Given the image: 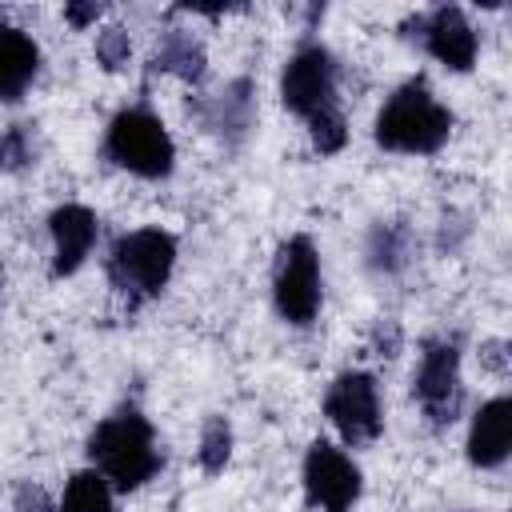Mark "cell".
I'll list each match as a JSON object with an SVG mask.
<instances>
[{"instance_id":"obj_1","label":"cell","mask_w":512,"mask_h":512,"mask_svg":"<svg viewBox=\"0 0 512 512\" xmlns=\"http://www.w3.org/2000/svg\"><path fill=\"white\" fill-rule=\"evenodd\" d=\"M452 136V112L432 96L424 80L400 84L376 116V144L384 152L432 156Z\"/></svg>"},{"instance_id":"obj_2","label":"cell","mask_w":512,"mask_h":512,"mask_svg":"<svg viewBox=\"0 0 512 512\" xmlns=\"http://www.w3.org/2000/svg\"><path fill=\"white\" fill-rule=\"evenodd\" d=\"M88 456H92L96 472L104 480H112L120 492H132L160 472L152 424L136 408H124V412L100 420L96 432L88 436Z\"/></svg>"},{"instance_id":"obj_3","label":"cell","mask_w":512,"mask_h":512,"mask_svg":"<svg viewBox=\"0 0 512 512\" xmlns=\"http://www.w3.org/2000/svg\"><path fill=\"white\" fill-rule=\"evenodd\" d=\"M176 264V236L164 228H136L120 236L108 252V280L128 304L156 296Z\"/></svg>"},{"instance_id":"obj_4","label":"cell","mask_w":512,"mask_h":512,"mask_svg":"<svg viewBox=\"0 0 512 512\" xmlns=\"http://www.w3.org/2000/svg\"><path fill=\"white\" fill-rule=\"evenodd\" d=\"M104 152H108L112 164H120V168H128L132 176H144V180L168 176L172 160H176V144H172L168 128L148 108L116 112L112 124H108V136H104Z\"/></svg>"},{"instance_id":"obj_5","label":"cell","mask_w":512,"mask_h":512,"mask_svg":"<svg viewBox=\"0 0 512 512\" xmlns=\"http://www.w3.org/2000/svg\"><path fill=\"white\" fill-rule=\"evenodd\" d=\"M272 300H276V312L296 328L316 320V312H320V252H316L312 236H292L280 244V256L272 268Z\"/></svg>"},{"instance_id":"obj_6","label":"cell","mask_w":512,"mask_h":512,"mask_svg":"<svg viewBox=\"0 0 512 512\" xmlns=\"http://www.w3.org/2000/svg\"><path fill=\"white\" fill-rule=\"evenodd\" d=\"M280 100L304 120L336 112V60L324 44H300L292 52L280 72Z\"/></svg>"},{"instance_id":"obj_7","label":"cell","mask_w":512,"mask_h":512,"mask_svg":"<svg viewBox=\"0 0 512 512\" xmlns=\"http://www.w3.org/2000/svg\"><path fill=\"white\" fill-rule=\"evenodd\" d=\"M324 416L336 424V432L344 436V444L360 448L372 444L384 428V412H380V392L376 380L368 372H344L332 380L328 396H324Z\"/></svg>"},{"instance_id":"obj_8","label":"cell","mask_w":512,"mask_h":512,"mask_svg":"<svg viewBox=\"0 0 512 512\" xmlns=\"http://www.w3.org/2000/svg\"><path fill=\"white\" fill-rule=\"evenodd\" d=\"M412 392L432 424H452L460 416V348L456 340H428L420 352V368L412 376Z\"/></svg>"},{"instance_id":"obj_9","label":"cell","mask_w":512,"mask_h":512,"mask_svg":"<svg viewBox=\"0 0 512 512\" xmlns=\"http://www.w3.org/2000/svg\"><path fill=\"white\" fill-rule=\"evenodd\" d=\"M304 492L320 512H348L360 500V468L328 440H316L304 456Z\"/></svg>"},{"instance_id":"obj_10","label":"cell","mask_w":512,"mask_h":512,"mask_svg":"<svg viewBox=\"0 0 512 512\" xmlns=\"http://www.w3.org/2000/svg\"><path fill=\"white\" fill-rule=\"evenodd\" d=\"M416 28H420V36H424V48H428L444 68L468 72V68L476 64L480 40H476L468 16H464L456 4H444V8H436L432 16H420Z\"/></svg>"},{"instance_id":"obj_11","label":"cell","mask_w":512,"mask_h":512,"mask_svg":"<svg viewBox=\"0 0 512 512\" xmlns=\"http://www.w3.org/2000/svg\"><path fill=\"white\" fill-rule=\"evenodd\" d=\"M48 228H52V248H56L52 276H72L96 244V212L84 204H60L48 216Z\"/></svg>"},{"instance_id":"obj_12","label":"cell","mask_w":512,"mask_h":512,"mask_svg":"<svg viewBox=\"0 0 512 512\" xmlns=\"http://www.w3.org/2000/svg\"><path fill=\"white\" fill-rule=\"evenodd\" d=\"M512 448V400L496 396L472 416L468 432V460L476 468H500Z\"/></svg>"},{"instance_id":"obj_13","label":"cell","mask_w":512,"mask_h":512,"mask_svg":"<svg viewBox=\"0 0 512 512\" xmlns=\"http://www.w3.org/2000/svg\"><path fill=\"white\" fill-rule=\"evenodd\" d=\"M40 68V48L28 32L0 20V100H20Z\"/></svg>"},{"instance_id":"obj_14","label":"cell","mask_w":512,"mask_h":512,"mask_svg":"<svg viewBox=\"0 0 512 512\" xmlns=\"http://www.w3.org/2000/svg\"><path fill=\"white\" fill-rule=\"evenodd\" d=\"M204 64H208L204 48H200V40L192 32H184V28L160 32V40L152 48V68L156 72H172V76H180L188 84H200L204 80Z\"/></svg>"},{"instance_id":"obj_15","label":"cell","mask_w":512,"mask_h":512,"mask_svg":"<svg viewBox=\"0 0 512 512\" xmlns=\"http://www.w3.org/2000/svg\"><path fill=\"white\" fill-rule=\"evenodd\" d=\"M252 84L248 80H232L216 100H212V116H208V124L220 132V136H228L232 144L252 128Z\"/></svg>"},{"instance_id":"obj_16","label":"cell","mask_w":512,"mask_h":512,"mask_svg":"<svg viewBox=\"0 0 512 512\" xmlns=\"http://www.w3.org/2000/svg\"><path fill=\"white\" fill-rule=\"evenodd\" d=\"M412 260V232L400 220L376 224L368 236V264L376 272H400Z\"/></svg>"},{"instance_id":"obj_17","label":"cell","mask_w":512,"mask_h":512,"mask_svg":"<svg viewBox=\"0 0 512 512\" xmlns=\"http://www.w3.org/2000/svg\"><path fill=\"white\" fill-rule=\"evenodd\" d=\"M56 512H112V484L96 468H84L68 480Z\"/></svg>"},{"instance_id":"obj_18","label":"cell","mask_w":512,"mask_h":512,"mask_svg":"<svg viewBox=\"0 0 512 512\" xmlns=\"http://www.w3.org/2000/svg\"><path fill=\"white\" fill-rule=\"evenodd\" d=\"M196 456H200V468L204 472H220L228 464V456H232V428H228L224 416H212L204 424V436H200V452Z\"/></svg>"},{"instance_id":"obj_19","label":"cell","mask_w":512,"mask_h":512,"mask_svg":"<svg viewBox=\"0 0 512 512\" xmlns=\"http://www.w3.org/2000/svg\"><path fill=\"white\" fill-rule=\"evenodd\" d=\"M32 164V132L28 124H12L0 136V172H20Z\"/></svg>"},{"instance_id":"obj_20","label":"cell","mask_w":512,"mask_h":512,"mask_svg":"<svg viewBox=\"0 0 512 512\" xmlns=\"http://www.w3.org/2000/svg\"><path fill=\"white\" fill-rule=\"evenodd\" d=\"M308 128H312V144H316L320 156L340 152L344 140H348V124H344V112H340V108H336V112H324V116H316V120H308Z\"/></svg>"},{"instance_id":"obj_21","label":"cell","mask_w":512,"mask_h":512,"mask_svg":"<svg viewBox=\"0 0 512 512\" xmlns=\"http://www.w3.org/2000/svg\"><path fill=\"white\" fill-rule=\"evenodd\" d=\"M128 56H132L128 32H124L120 24H108V28L96 36V60H100L108 72H120V68L128 64Z\"/></svg>"},{"instance_id":"obj_22","label":"cell","mask_w":512,"mask_h":512,"mask_svg":"<svg viewBox=\"0 0 512 512\" xmlns=\"http://www.w3.org/2000/svg\"><path fill=\"white\" fill-rule=\"evenodd\" d=\"M16 512H56V508H52V500H48V492L40 484L24 480L16 488Z\"/></svg>"},{"instance_id":"obj_23","label":"cell","mask_w":512,"mask_h":512,"mask_svg":"<svg viewBox=\"0 0 512 512\" xmlns=\"http://www.w3.org/2000/svg\"><path fill=\"white\" fill-rule=\"evenodd\" d=\"M100 12H104L100 4H68V8H64V20H68L72 28H88V24L100 20Z\"/></svg>"},{"instance_id":"obj_24","label":"cell","mask_w":512,"mask_h":512,"mask_svg":"<svg viewBox=\"0 0 512 512\" xmlns=\"http://www.w3.org/2000/svg\"><path fill=\"white\" fill-rule=\"evenodd\" d=\"M480 356H484V364H488V368H496V372H504V368H508V360H504V344H500V340H488Z\"/></svg>"}]
</instances>
